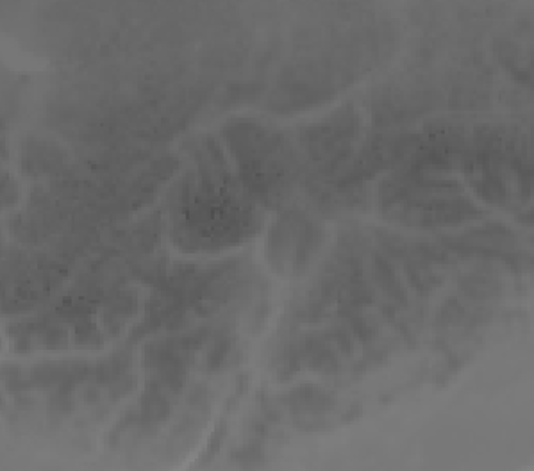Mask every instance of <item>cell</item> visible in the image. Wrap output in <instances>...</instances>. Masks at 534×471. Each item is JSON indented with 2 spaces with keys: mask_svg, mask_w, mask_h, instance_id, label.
I'll return each instance as SVG.
<instances>
[{
  "mask_svg": "<svg viewBox=\"0 0 534 471\" xmlns=\"http://www.w3.org/2000/svg\"><path fill=\"white\" fill-rule=\"evenodd\" d=\"M168 207L175 243L198 252L242 243L259 225L254 204L240 195L236 184L197 182L188 175L168 195Z\"/></svg>",
  "mask_w": 534,
  "mask_h": 471,
  "instance_id": "1",
  "label": "cell"
},
{
  "mask_svg": "<svg viewBox=\"0 0 534 471\" xmlns=\"http://www.w3.org/2000/svg\"><path fill=\"white\" fill-rule=\"evenodd\" d=\"M381 212L420 228L453 227L486 216L454 179L402 170L379 188Z\"/></svg>",
  "mask_w": 534,
  "mask_h": 471,
  "instance_id": "2",
  "label": "cell"
},
{
  "mask_svg": "<svg viewBox=\"0 0 534 471\" xmlns=\"http://www.w3.org/2000/svg\"><path fill=\"white\" fill-rule=\"evenodd\" d=\"M224 136L247 193L267 207L281 204L298 174L297 156L286 138L254 120H235L224 127Z\"/></svg>",
  "mask_w": 534,
  "mask_h": 471,
  "instance_id": "3",
  "label": "cell"
},
{
  "mask_svg": "<svg viewBox=\"0 0 534 471\" xmlns=\"http://www.w3.org/2000/svg\"><path fill=\"white\" fill-rule=\"evenodd\" d=\"M322 228L300 211H286L270 230L267 258L279 274L300 275L318 254Z\"/></svg>",
  "mask_w": 534,
  "mask_h": 471,
  "instance_id": "4",
  "label": "cell"
},
{
  "mask_svg": "<svg viewBox=\"0 0 534 471\" xmlns=\"http://www.w3.org/2000/svg\"><path fill=\"white\" fill-rule=\"evenodd\" d=\"M360 135V116L352 109H342L322 124L309 126L300 140L309 158L324 174L335 172L351 156L352 143Z\"/></svg>",
  "mask_w": 534,
  "mask_h": 471,
  "instance_id": "5",
  "label": "cell"
},
{
  "mask_svg": "<svg viewBox=\"0 0 534 471\" xmlns=\"http://www.w3.org/2000/svg\"><path fill=\"white\" fill-rule=\"evenodd\" d=\"M442 243L447 251L463 258L506 259L513 254L516 236L502 223H484L458 236H445Z\"/></svg>",
  "mask_w": 534,
  "mask_h": 471,
  "instance_id": "6",
  "label": "cell"
},
{
  "mask_svg": "<svg viewBox=\"0 0 534 471\" xmlns=\"http://www.w3.org/2000/svg\"><path fill=\"white\" fill-rule=\"evenodd\" d=\"M284 400L291 411H297L298 414L306 416H316L318 413L331 409L335 404V397L309 384L298 386L297 390L290 391Z\"/></svg>",
  "mask_w": 534,
  "mask_h": 471,
  "instance_id": "7",
  "label": "cell"
},
{
  "mask_svg": "<svg viewBox=\"0 0 534 471\" xmlns=\"http://www.w3.org/2000/svg\"><path fill=\"white\" fill-rule=\"evenodd\" d=\"M170 416V400L161 391V386L154 381H149L145 393L140 400V418L143 427H154L163 423Z\"/></svg>",
  "mask_w": 534,
  "mask_h": 471,
  "instance_id": "8",
  "label": "cell"
},
{
  "mask_svg": "<svg viewBox=\"0 0 534 471\" xmlns=\"http://www.w3.org/2000/svg\"><path fill=\"white\" fill-rule=\"evenodd\" d=\"M372 277L377 282V286L390 297L395 304H406L407 302V291L404 284L399 281V275L395 268L383 258L375 256L372 261Z\"/></svg>",
  "mask_w": 534,
  "mask_h": 471,
  "instance_id": "9",
  "label": "cell"
},
{
  "mask_svg": "<svg viewBox=\"0 0 534 471\" xmlns=\"http://www.w3.org/2000/svg\"><path fill=\"white\" fill-rule=\"evenodd\" d=\"M460 291L472 300H488L500 291V281L486 272H472L460 279Z\"/></svg>",
  "mask_w": 534,
  "mask_h": 471,
  "instance_id": "10",
  "label": "cell"
},
{
  "mask_svg": "<svg viewBox=\"0 0 534 471\" xmlns=\"http://www.w3.org/2000/svg\"><path fill=\"white\" fill-rule=\"evenodd\" d=\"M236 356V341L231 336H221L211 344V350L205 358V370L209 374H215L229 367L228 363L233 361Z\"/></svg>",
  "mask_w": 534,
  "mask_h": 471,
  "instance_id": "11",
  "label": "cell"
},
{
  "mask_svg": "<svg viewBox=\"0 0 534 471\" xmlns=\"http://www.w3.org/2000/svg\"><path fill=\"white\" fill-rule=\"evenodd\" d=\"M136 307H138V298L135 293H119L113 298L112 305L105 309V314H104L105 325L110 327V330L113 327V330L119 332L122 323L136 313Z\"/></svg>",
  "mask_w": 534,
  "mask_h": 471,
  "instance_id": "12",
  "label": "cell"
},
{
  "mask_svg": "<svg viewBox=\"0 0 534 471\" xmlns=\"http://www.w3.org/2000/svg\"><path fill=\"white\" fill-rule=\"evenodd\" d=\"M465 316H467L465 307H463L456 298H449V300L442 305V309H440V313H438V323H440L442 327H445V325H456V323H460Z\"/></svg>",
  "mask_w": 534,
  "mask_h": 471,
  "instance_id": "13",
  "label": "cell"
},
{
  "mask_svg": "<svg viewBox=\"0 0 534 471\" xmlns=\"http://www.w3.org/2000/svg\"><path fill=\"white\" fill-rule=\"evenodd\" d=\"M75 337H77V341L82 343V344H97V343H102V337H100L97 327H95L91 321H88V320H81V321H79Z\"/></svg>",
  "mask_w": 534,
  "mask_h": 471,
  "instance_id": "14",
  "label": "cell"
},
{
  "mask_svg": "<svg viewBox=\"0 0 534 471\" xmlns=\"http://www.w3.org/2000/svg\"><path fill=\"white\" fill-rule=\"evenodd\" d=\"M331 337V341L340 348L342 353H345V356H349V353L352 351L354 348V336L351 332H347L345 328H340V327H333L328 334Z\"/></svg>",
  "mask_w": 534,
  "mask_h": 471,
  "instance_id": "15",
  "label": "cell"
},
{
  "mask_svg": "<svg viewBox=\"0 0 534 471\" xmlns=\"http://www.w3.org/2000/svg\"><path fill=\"white\" fill-rule=\"evenodd\" d=\"M235 460L242 462V464H254V462H259L263 459V450L259 446H247V448H242L238 450L235 455H233Z\"/></svg>",
  "mask_w": 534,
  "mask_h": 471,
  "instance_id": "16",
  "label": "cell"
},
{
  "mask_svg": "<svg viewBox=\"0 0 534 471\" xmlns=\"http://www.w3.org/2000/svg\"><path fill=\"white\" fill-rule=\"evenodd\" d=\"M205 398H207V391H205V388H204V386H197V388H193V391L190 393L188 402H190V404H193V405H200V404H202Z\"/></svg>",
  "mask_w": 534,
  "mask_h": 471,
  "instance_id": "17",
  "label": "cell"
}]
</instances>
